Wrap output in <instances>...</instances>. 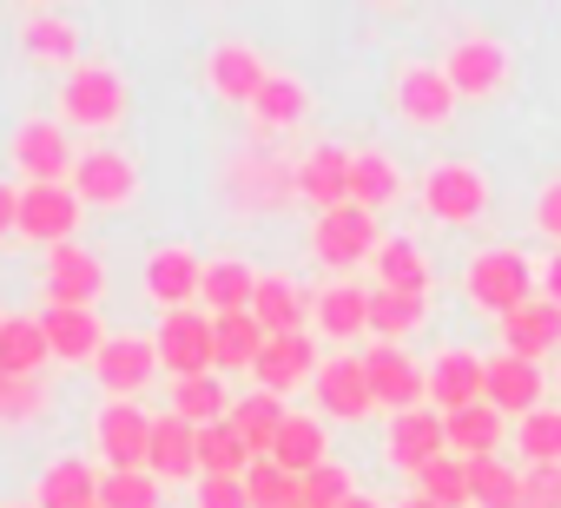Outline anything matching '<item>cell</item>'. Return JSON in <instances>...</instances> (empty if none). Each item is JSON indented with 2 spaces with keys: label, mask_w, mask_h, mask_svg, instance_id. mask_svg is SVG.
I'll use <instances>...</instances> for the list:
<instances>
[{
  "label": "cell",
  "mask_w": 561,
  "mask_h": 508,
  "mask_svg": "<svg viewBox=\"0 0 561 508\" xmlns=\"http://www.w3.org/2000/svg\"><path fill=\"white\" fill-rule=\"evenodd\" d=\"M469 298L495 318H515L522 304H535V272L522 251H482V258L469 265Z\"/></svg>",
  "instance_id": "1"
},
{
  "label": "cell",
  "mask_w": 561,
  "mask_h": 508,
  "mask_svg": "<svg viewBox=\"0 0 561 508\" xmlns=\"http://www.w3.org/2000/svg\"><path fill=\"white\" fill-rule=\"evenodd\" d=\"M159 363L172 370V383H185V377H211V370H218L211 318H198V311H165V324H159Z\"/></svg>",
  "instance_id": "2"
},
{
  "label": "cell",
  "mask_w": 561,
  "mask_h": 508,
  "mask_svg": "<svg viewBox=\"0 0 561 508\" xmlns=\"http://www.w3.org/2000/svg\"><path fill=\"white\" fill-rule=\"evenodd\" d=\"M364 370H370V396H377L383 409H397V416L423 409V396H430V370H423L416 357H403L397 344H377V350L364 357Z\"/></svg>",
  "instance_id": "3"
},
{
  "label": "cell",
  "mask_w": 561,
  "mask_h": 508,
  "mask_svg": "<svg viewBox=\"0 0 561 508\" xmlns=\"http://www.w3.org/2000/svg\"><path fill=\"white\" fill-rule=\"evenodd\" d=\"M311 244H318L324 265H364V258H377V218L364 205H337V211L318 218Z\"/></svg>",
  "instance_id": "4"
},
{
  "label": "cell",
  "mask_w": 561,
  "mask_h": 508,
  "mask_svg": "<svg viewBox=\"0 0 561 508\" xmlns=\"http://www.w3.org/2000/svg\"><path fill=\"white\" fill-rule=\"evenodd\" d=\"M106 291V265L87 258L80 244H60L47 258V304L54 311H93V298Z\"/></svg>",
  "instance_id": "5"
},
{
  "label": "cell",
  "mask_w": 561,
  "mask_h": 508,
  "mask_svg": "<svg viewBox=\"0 0 561 508\" xmlns=\"http://www.w3.org/2000/svg\"><path fill=\"white\" fill-rule=\"evenodd\" d=\"M482 403L495 409V416H535L541 409V370L535 363H522V357H489V370H482Z\"/></svg>",
  "instance_id": "6"
},
{
  "label": "cell",
  "mask_w": 561,
  "mask_h": 508,
  "mask_svg": "<svg viewBox=\"0 0 561 508\" xmlns=\"http://www.w3.org/2000/svg\"><path fill=\"white\" fill-rule=\"evenodd\" d=\"M423 205H430L443 224H469V218H482L489 185H482V172H469V165H436V172L423 178Z\"/></svg>",
  "instance_id": "7"
},
{
  "label": "cell",
  "mask_w": 561,
  "mask_h": 508,
  "mask_svg": "<svg viewBox=\"0 0 561 508\" xmlns=\"http://www.w3.org/2000/svg\"><path fill=\"white\" fill-rule=\"evenodd\" d=\"M318 409H324V416H337V423H357V416H370V409H377L364 357H331V363L318 370Z\"/></svg>",
  "instance_id": "8"
},
{
  "label": "cell",
  "mask_w": 561,
  "mask_h": 508,
  "mask_svg": "<svg viewBox=\"0 0 561 508\" xmlns=\"http://www.w3.org/2000/svg\"><path fill=\"white\" fill-rule=\"evenodd\" d=\"M482 370H489V357H476V350H443V357L430 363V403H436L443 416L476 409V403H482Z\"/></svg>",
  "instance_id": "9"
},
{
  "label": "cell",
  "mask_w": 561,
  "mask_h": 508,
  "mask_svg": "<svg viewBox=\"0 0 561 508\" xmlns=\"http://www.w3.org/2000/svg\"><path fill=\"white\" fill-rule=\"evenodd\" d=\"M73 224H80V192H67V185H27L21 192V231L27 238H47L60 251Z\"/></svg>",
  "instance_id": "10"
},
{
  "label": "cell",
  "mask_w": 561,
  "mask_h": 508,
  "mask_svg": "<svg viewBox=\"0 0 561 508\" xmlns=\"http://www.w3.org/2000/svg\"><path fill=\"white\" fill-rule=\"evenodd\" d=\"M436 455H449V423L443 416H430V409H410V416H397L390 423V462L397 469H430Z\"/></svg>",
  "instance_id": "11"
},
{
  "label": "cell",
  "mask_w": 561,
  "mask_h": 508,
  "mask_svg": "<svg viewBox=\"0 0 561 508\" xmlns=\"http://www.w3.org/2000/svg\"><path fill=\"white\" fill-rule=\"evenodd\" d=\"M554 344H561V304L535 298V304H522L515 318H502V350H508V357H522V363H541Z\"/></svg>",
  "instance_id": "12"
},
{
  "label": "cell",
  "mask_w": 561,
  "mask_h": 508,
  "mask_svg": "<svg viewBox=\"0 0 561 508\" xmlns=\"http://www.w3.org/2000/svg\"><path fill=\"white\" fill-rule=\"evenodd\" d=\"M443 73H449V86H456L462 100H482V93H495V86H502L508 54H502L495 41H482V34H476V41H456V54H449V67H443Z\"/></svg>",
  "instance_id": "13"
},
{
  "label": "cell",
  "mask_w": 561,
  "mask_h": 508,
  "mask_svg": "<svg viewBox=\"0 0 561 508\" xmlns=\"http://www.w3.org/2000/svg\"><path fill=\"white\" fill-rule=\"evenodd\" d=\"M119 106H126L119 73H106V67H80V73L67 80V119H80V126H113Z\"/></svg>",
  "instance_id": "14"
},
{
  "label": "cell",
  "mask_w": 561,
  "mask_h": 508,
  "mask_svg": "<svg viewBox=\"0 0 561 508\" xmlns=\"http://www.w3.org/2000/svg\"><path fill=\"white\" fill-rule=\"evenodd\" d=\"M100 455L113 469H146V455H152V416H139L133 403H113L100 416Z\"/></svg>",
  "instance_id": "15"
},
{
  "label": "cell",
  "mask_w": 561,
  "mask_h": 508,
  "mask_svg": "<svg viewBox=\"0 0 561 508\" xmlns=\"http://www.w3.org/2000/svg\"><path fill=\"white\" fill-rule=\"evenodd\" d=\"M351 165H357V152H344V146H318V152L298 165V192H305L311 205L337 211V205H351Z\"/></svg>",
  "instance_id": "16"
},
{
  "label": "cell",
  "mask_w": 561,
  "mask_h": 508,
  "mask_svg": "<svg viewBox=\"0 0 561 508\" xmlns=\"http://www.w3.org/2000/svg\"><path fill=\"white\" fill-rule=\"evenodd\" d=\"M456 86H449V73L443 67H410L403 73V86H397V106L416 119V126H443L449 113H456Z\"/></svg>",
  "instance_id": "17"
},
{
  "label": "cell",
  "mask_w": 561,
  "mask_h": 508,
  "mask_svg": "<svg viewBox=\"0 0 561 508\" xmlns=\"http://www.w3.org/2000/svg\"><path fill=\"white\" fill-rule=\"evenodd\" d=\"M93 370H100V383H106L113 396H133V390L159 370V344H139V337H106V350L93 357Z\"/></svg>",
  "instance_id": "18"
},
{
  "label": "cell",
  "mask_w": 561,
  "mask_h": 508,
  "mask_svg": "<svg viewBox=\"0 0 561 508\" xmlns=\"http://www.w3.org/2000/svg\"><path fill=\"white\" fill-rule=\"evenodd\" d=\"M133 159H119V152H87L80 165H73V192H80V205H119V198H133Z\"/></svg>",
  "instance_id": "19"
},
{
  "label": "cell",
  "mask_w": 561,
  "mask_h": 508,
  "mask_svg": "<svg viewBox=\"0 0 561 508\" xmlns=\"http://www.w3.org/2000/svg\"><path fill=\"white\" fill-rule=\"evenodd\" d=\"M14 159L27 165V178H34V185H60V172H67V165H80V159L67 152L60 126H41V119L14 132Z\"/></svg>",
  "instance_id": "20"
},
{
  "label": "cell",
  "mask_w": 561,
  "mask_h": 508,
  "mask_svg": "<svg viewBox=\"0 0 561 508\" xmlns=\"http://www.w3.org/2000/svg\"><path fill=\"white\" fill-rule=\"evenodd\" d=\"M311 363H318V344H311V337H271L251 377H257V390L285 396V390H291L298 377H311Z\"/></svg>",
  "instance_id": "21"
},
{
  "label": "cell",
  "mask_w": 561,
  "mask_h": 508,
  "mask_svg": "<svg viewBox=\"0 0 561 508\" xmlns=\"http://www.w3.org/2000/svg\"><path fill=\"white\" fill-rule=\"evenodd\" d=\"M264 324L251 311H231V318H211V350H218V370H257L264 357Z\"/></svg>",
  "instance_id": "22"
},
{
  "label": "cell",
  "mask_w": 561,
  "mask_h": 508,
  "mask_svg": "<svg viewBox=\"0 0 561 508\" xmlns=\"http://www.w3.org/2000/svg\"><path fill=\"white\" fill-rule=\"evenodd\" d=\"M251 318L264 324V337H305V298L291 278H257Z\"/></svg>",
  "instance_id": "23"
},
{
  "label": "cell",
  "mask_w": 561,
  "mask_h": 508,
  "mask_svg": "<svg viewBox=\"0 0 561 508\" xmlns=\"http://www.w3.org/2000/svg\"><path fill=\"white\" fill-rule=\"evenodd\" d=\"M41 331H47L54 357H67V363H87V357H100V350H106V337H100V318H93V311H41Z\"/></svg>",
  "instance_id": "24"
},
{
  "label": "cell",
  "mask_w": 561,
  "mask_h": 508,
  "mask_svg": "<svg viewBox=\"0 0 561 508\" xmlns=\"http://www.w3.org/2000/svg\"><path fill=\"white\" fill-rule=\"evenodd\" d=\"M152 475H192L198 469V429L185 416H152V455H146Z\"/></svg>",
  "instance_id": "25"
},
{
  "label": "cell",
  "mask_w": 561,
  "mask_h": 508,
  "mask_svg": "<svg viewBox=\"0 0 561 508\" xmlns=\"http://www.w3.org/2000/svg\"><path fill=\"white\" fill-rule=\"evenodd\" d=\"M211 86H218L225 100L257 106V93L271 86V73H264V60H257L251 47H218V54H211Z\"/></svg>",
  "instance_id": "26"
},
{
  "label": "cell",
  "mask_w": 561,
  "mask_h": 508,
  "mask_svg": "<svg viewBox=\"0 0 561 508\" xmlns=\"http://www.w3.org/2000/svg\"><path fill=\"white\" fill-rule=\"evenodd\" d=\"M285 423H291V416H285V403H277L271 390H251L244 403H231V429L251 442V455H257V462L271 455V442H277V429H285Z\"/></svg>",
  "instance_id": "27"
},
{
  "label": "cell",
  "mask_w": 561,
  "mask_h": 508,
  "mask_svg": "<svg viewBox=\"0 0 561 508\" xmlns=\"http://www.w3.org/2000/svg\"><path fill=\"white\" fill-rule=\"evenodd\" d=\"M271 462L277 469H291V475H311V469H324L331 455H324V423H311V416H291L285 429H277V442H271Z\"/></svg>",
  "instance_id": "28"
},
{
  "label": "cell",
  "mask_w": 561,
  "mask_h": 508,
  "mask_svg": "<svg viewBox=\"0 0 561 508\" xmlns=\"http://www.w3.org/2000/svg\"><path fill=\"white\" fill-rule=\"evenodd\" d=\"M251 462H257V455H251V442L231 429V416L198 429V475H238V482H244Z\"/></svg>",
  "instance_id": "29"
},
{
  "label": "cell",
  "mask_w": 561,
  "mask_h": 508,
  "mask_svg": "<svg viewBox=\"0 0 561 508\" xmlns=\"http://www.w3.org/2000/svg\"><path fill=\"white\" fill-rule=\"evenodd\" d=\"M231 192H238V205H251V211H264V205H277L285 192H298V172H285L277 159H244L238 172H231Z\"/></svg>",
  "instance_id": "30"
},
{
  "label": "cell",
  "mask_w": 561,
  "mask_h": 508,
  "mask_svg": "<svg viewBox=\"0 0 561 508\" xmlns=\"http://www.w3.org/2000/svg\"><path fill=\"white\" fill-rule=\"evenodd\" d=\"M47 357H54V344H47L41 318H8V331H0V370H8V377H34Z\"/></svg>",
  "instance_id": "31"
},
{
  "label": "cell",
  "mask_w": 561,
  "mask_h": 508,
  "mask_svg": "<svg viewBox=\"0 0 561 508\" xmlns=\"http://www.w3.org/2000/svg\"><path fill=\"white\" fill-rule=\"evenodd\" d=\"M377 278H383V291H410V298L430 291V265H423V251L410 238H383L377 244Z\"/></svg>",
  "instance_id": "32"
},
{
  "label": "cell",
  "mask_w": 561,
  "mask_h": 508,
  "mask_svg": "<svg viewBox=\"0 0 561 508\" xmlns=\"http://www.w3.org/2000/svg\"><path fill=\"white\" fill-rule=\"evenodd\" d=\"M198 298H205L218 318H231V311H251V298H257V278H251L238 258H218V265H205V285H198Z\"/></svg>",
  "instance_id": "33"
},
{
  "label": "cell",
  "mask_w": 561,
  "mask_h": 508,
  "mask_svg": "<svg viewBox=\"0 0 561 508\" xmlns=\"http://www.w3.org/2000/svg\"><path fill=\"white\" fill-rule=\"evenodd\" d=\"M34 508H100V482L87 462H54L41 475V501Z\"/></svg>",
  "instance_id": "34"
},
{
  "label": "cell",
  "mask_w": 561,
  "mask_h": 508,
  "mask_svg": "<svg viewBox=\"0 0 561 508\" xmlns=\"http://www.w3.org/2000/svg\"><path fill=\"white\" fill-rule=\"evenodd\" d=\"M205 285V272L192 265V251H159V258L146 265V291L159 304H192V291Z\"/></svg>",
  "instance_id": "35"
},
{
  "label": "cell",
  "mask_w": 561,
  "mask_h": 508,
  "mask_svg": "<svg viewBox=\"0 0 561 508\" xmlns=\"http://www.w3.org/2000/svg\"><path fill=\"white\" fill-rule=\"evenodd\" d=\"M172 416H185L192 429H205V423L231 416V396H225L218 377H185V383H172Z\"/></svg>",
  "instance_id": "36"
},
{
  "label": "cell",
  "mask_w": 561,
  "mask_h": 508,
  "mask_svg": "<svg viewBox=\"0 0 561 508\" xmlns=\"http://www.w3.org/2000/svg\"><path fill=\"white\" fill-rule=\"evenodd\" d=\"M449 423V449L462 455V462H476V455H495V442H502V416L489 409V403H476V409H456V416H443Z\"/></svg>",
  "instance_id": "37"
},
{
  "label": "cell",
  "mask_w": 561,
  "mask_h": 508,
  "mask_svg": "<svg viewBox=\"0 0 561 508\" xmlns=\"http://www.w3.org/2000/svg\"><path fill=\"white\" fill-rule=\"evenodd\" d=\"M244 495H251V508H305V475L277 469V462L264 455V462L244 469Z\"/></svg>",
  "instance_id": "38"
},
{
  "label": "cell",
  "mask_w": 561,
  "mask_h": 508,
  "mask_svg": "<svg viewBox=\"0 0 561 508\" xmlns=\"http://www.w3.org/2000/svg\"><path fill=\"white\" fill-rule=\"evenodd\" d=\"M515 495H522V469H508L502 455L469 462V501L476 508H515Z\"/></svg>",
  "instance_id": "39"
},
{
  "label": "cell",
  "mask_w": 561,
  "mask_h": 508,
  "mask_svg": "<svg viewBox=\"0 0 561 508\" xmlns=\"http://www.w3.org/2000/svg\"><path fill=\"white\" fill-rule=\"evenodd\" d=\"M318 324H324V337H357V331H370V291H357V285L324 291V298H318Z\"/></svg>",
  "instance_id": "40"
},
{
  "label": "cell",
  "mask_w": 561,
  "mask_h": 508,
  "mask_svg": "<svg viewBox=\"0 0 561 508\" xmlns=\"http://www.w3.org/2000/svg\"><path fill=\"white\" fill-rule=\"evenodd\" d=\"M416 495L436 508H462L469 501V462L462 455H436L430 469H416Z\"/></svg>",
  "instance_id": "41"
},
{
  "label": "cell",
  "mask_w": 561,
  "mask_h": 508,
  "mask_svg": "<svg viewBox=\"0 0 561 508\" xmlns=\"http://www.w3.org/2000/svg\"><path fill=\"white\" fill-rule=\"evenodd\" d=\"M423 324V298H410V291H370V331L383 337V344H397L403 331H416Z\"/></svg>",
  "instance_id": "42"
},
{
  "label": "cell",
  "mask_w": 561,
  "mask_h": 508,
  "mask_svg": "<svg viewBox=\"0 0 561 508\" xmlns=\"http://www.w3.org/2000/svg\"><path fill=\"white\" fill-rule=\"evenodd\" d=\"M397 198V165L383 159V152H357V165H351V205H390Z\"/></svg>",
  "instance_id": "43"
},
{
  "label": "cell",
  "mask_w": 561,
  "mask_h": 508,
  "mask_svg": "<svg viewBox=\"0 0 561 508\" xmlns=\"http://www.w3.org/2000/svg\"><path fill=\"white\" fill-rule=\"evenodd\" d=\"M100 508H159V475L152 469H113V475H100Z\"/></svg>",
  "instance_id": "44"
},
{
  "label": "cell",
  "mask_w": 561,
  "mask_h": 508,
  "mask_svg": "<svg viewBox=\"0 0 561 508\" xmlns=\"http://www.w3.org/2000/svg\"><path fill=\"white\" fill-rule=\"evenodd\" d=\"M305 106H311V100H305V86H298V80H277V73H271V86L257 93V106H251V113H257L264 126H298V119H305Z\"/></svg>",
  "instance_id": "45"
},
{
  "label": "cell",
  "mask_w": 561,
  "mask_h": 508,
  "mask_svg": "<svg viewBox=\"0 0 561 508\" xmlns=\"http://www.w3.org/2000/svg\"><path fill=\"white\" fill-rule=\"evenodd\" d=\"M41 409H47L41 377H8V370H0V423H27Z\"/></svg>",
  "instance_id": "46"
},
{
  "label": "cell",
  "mask_w": 561,
  "mask_h": 508,
  "mask_svg": "<svg viewBox=\"0 0 561 508\" xmlns=\"http://www.w3.org/2000/svg\"><path fill=\"white\" fill-rule=\"evenodd\" d=\"M522 455L528 462H561V409L522 416Z\"/></svg>",
  "instance_id": "47"
},
{
  "label": "cell",
  "mask_w": 561,
  "mask_h": 508,
  "mask_svg": "<svg viewBox=\"0 0 561 508\" xmlns=\"http://www.w3.org/2000/svg\"><path fill=\"white\" fill-rule=\"evenodd\" d=\"M357 488H351V469H337V462H324V469H311L305 475V508H344Z\"/></svg>",
  "instance_id": "48"
},
{
  "label": "cell",
  "mask_w": 561,
  "mask_h": 508,
  "mask_svg": "<svg viewBox=\"0 0 561 508\" xmlns=\"http://www.w3.org/2000/svg\"><path fill=\"white\" fill-rule=\"evenodd\" d=\"M515 508H561V462H528Z\"/></svg>",
  "instance_id": "49"
},
{
  "label": "cell",
  "mask_w": 561,
  "mask_h": 508,
  "mask_svg": "<svg viewBox=\"0 0 561 508\" xmlns=\"http://www.w3.org/2000/svg\"><path fill=\"white\" fill-rule=\"evenodd\" d=\"M21 41H27V54H41V60H73V47H80V41H73V27H67V21H47V14H41V21H27V34H21Z\"/></svg>",
  "instance_id": "50"
},
{
  "label": "cell",
  "mask_w": 561,
  "mask_h": 508,
  "mask_svg": "<svg viewBox=\"0 0 561 508\" xmlns=\"http://www.w3.org/2000/svg\"><path fill=\"white\" fill-rule=\"evenodd\" d=\"M198 508H251L238 475H198Z\"/></svg>",
  "instance_id": "51"
},
{
  "label": "cell",
  "mask_w": 561,
  "mask_h": 508,
  "mask_svg": "<svg viewBox=\"0 0 561 508\" xmlns=\"http://www.w3.org/2000/svg\"><path fill=\"white\" fill-rule=\"evenodd\" d=\"M535 218H541V231H548V238H561V178L535 198Z\"/></svg>",
  "instance_id": "52"
},
{
  "label": "cell",
  "mask_w": 561,
  "mask_h": 508,
  "mask_svg": "<svg viewBox=\"0 0 561 508\" xmlns=\"http://www.w3.org/2000/svg\"><path fill=\"white\" fill-rule=\"evenodd\" d=\"M8 231H21V192L0 185V238H8Z\"/></svg>",
  "instance_id": "53"
},
{
  "label": "cell",
  "mask_w": 561,
  "mask_h": 508,
  "mask_svg": "<svg viewBox=\"0 0 561 508\" xmlns=\"http://www.w3.org/2000/svg\"><path fill=\"white\" fill-rule=\"evenodd\" d=\"M541 298H548V304H561V251H554L548 272H541Z\"/></svg>",
  "instance_id": "54"
},
{
  "label": "cell",
  "mask_w": 561,
  "mask_h": 508,
  "mask_svg": "<svg viewBox=\"0 0 561 508\" xmlns=\"http://www.w3.org/2000/svg\"><path fill=\"white\" fill-rule=\"evenodd\" d=\"M344 508H383V501H370V495H351V501H344Z\"/></svg>",
  "instance_id": "55"
},
{
  "label": "cell",
  "mask_w": 561,
  "mask_h": 508,
  "mask_svg": "<svg viewBox=\"0 0 561 508\" xmlns=\"http://www.w3.org/2000/svg\"><path fill=\"white\" fill-rule=\"evenodd\" d=\"M403 508H436V501H423V495H410V501H403Z\"/></svg>",
  "instance_id": "56"
},
{
  "label": "cell",
  "mask_w": 561,
  "mask_h": 508,
  "mask_svg": "<svg viewBox=\"0 0 561 508\" xmlns=\"http://www.w3.org/2000/svg\"><path fill=\"white\" fill-rule=\"evenodd\" d=\"M0 331H8V318H0Z\"/></svg>",
  "instance_id": "57"
}]
</instances>
